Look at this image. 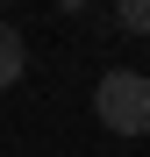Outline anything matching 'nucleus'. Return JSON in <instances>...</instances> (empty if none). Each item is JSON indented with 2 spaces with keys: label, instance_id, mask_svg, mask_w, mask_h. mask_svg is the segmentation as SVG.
Returning a JSON list of instances; mask_svg holds the SVG:
<instances>
[{
  "label": "nucleus",
  "instance_id": "f257e3e1",
  "mask_svg": "<svg viewBox=\"0 0 150 157\" xmlns=\"http://www.w3.org/2000/svg\"><path fill=\"white\" fill-rule=\"evenodd\" d=\"M93 114L114 136H150V71H107L93 86Z\"/></svg>",
  "mask_w": 150,
  "mask_h": 157
},
{
  "label": "nucleus",
  "instance_id": "f03ea898",
  "mask_svg": "<svg viewBox=\"0 0 150 157\" xmlns=\"http://www.w3.org/2000/svg\"><path fill=\"white\" fill-rule=\"evenodd\" d=\"M21 71H29V43H21V29H14V21H0V93H7Z\"/></svg>",
  "mask_w": 150,
  "mask_h": 157
},
{
  "label": "nucleus",
  "instance_id": "7ed1b4c3",
  "mask_svg": "<svg viewBox=\"0 0 150 157\" xmlns=\"http://www.w3.org/2000/svg\"><path fill=\"white\" fill-rule=\"evenodd\" d=\"M114 21H121L129 36H150V0H121V7H114Z\"/></svg>",
  "mask_w": 150,
  "mask_h": 157
}]
</instances>
